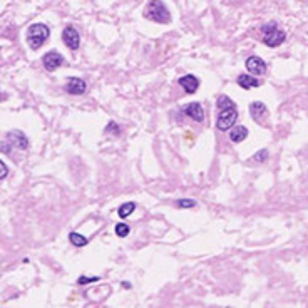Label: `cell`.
Wrapping results in <instances>:
<instances>
[{"mask_svg":"<svg viewBox=\"0 0 308 308\" xmlns=\"http://www.w3.org/2000/svg\"><path fill=\"white\" fill-rule=\"evenodd\" d=\"M183 112H185L186 116H190L191 119H195L196 122H203L205 121V109L200 103L188 104L186 107L183 109Z\"/></svg>","mask_w":308,"mask_h":308,"instance_id":"10","label":"cell"},{"mask_svg":"<svg viewBox=\"0 0 308 308\" xmlns=\"http://www.w3.org/2000/svg\"><path fill=\"white\" fill-rule=\"evenodd\" d=\"M238 119V109L236 105H231V107H226L223 111H219L218 121H216V127L219 131H228L229 127H234V122Z\"/></svg>","mask_w":308,"mask_h":308,"instance_id":"5","label":"cell"},{"mask_svg":"<svg viewBox=\"0 0 308 308\" xmlns=\"http://www.w3.org/2000/svg\"><path fill=\"white\" fill-rule=\"evenodd\" d=\"M246 69H248V72H251V74L263 76L266 72V62L258 56H251V57L246 59Z\"/></svg>","mask_w":308,"mask_h":308,"instance_id":"9","label":"cell"},{"mask_svg":"<svg viewBox=\"0 0 308 308\" xmlns=\"http://www.w3.org/2000/svg\"><path fill=\"white\" fill-rule=\"evenodd\" d=\"M238 86L243 87V89H253V87H258L260 86V81L256 79V77H253L250 74H241V76H238Z\"/></svg>","mask_w":308,"mask_h":308,"instance_id":"13","label":"cell"},{"mask_svg":"<svg viewBox=\"0 0 308 308\" xmlns=\"http://www.w3.org/2000/svg\"><path fill=\"white\" fill-rule=\"evenodd\" d=\"M136 209V205L134 203H124V205H121V208H119V216H121V218L124 219V218H127V216H129L132 211Z\"/></svg>","mask_w":308,"mask_h":308,"instance_id":"16","label":"cell"},{"mask_svg":"<svg viewBox=\"0 0 308 308\" xmlns=\"http://www.w3.org/2000/svg\"><path fill=\"white\" fill-rule=\"evenodd\" d=\"M216 105H218L219 111H223V109L231 107V105H234V103L228 98V96H219V98H218V103H216Z\"/></svg>","mask_w":308,"mask_h":308,"instance_id":"17","label":"cell"},{"mask_svg":"<svg viewBox=\"0 0 308 308\" xmlns=\"http://www.w3.org/2000/svg\"><path fill=\"white\" fill-rule=\"evenodd\" d=\"M129 231H131V229H129V226H127L126 223H117L116 224V234H117V236L126 238L127 234H129Z\"/></svg>","mask_w":308,"mask_h":308,"instance_id":"18","label":"cell"},{"mask_svg":"<svg viewBox=\"0 0 308 308\" xmlns=\"http://www.w3.org/2000/svg\"><path fill=\"white\" fill-rule=\"evenodd\" d=\"M62 40L71 50H77L81 45V35H79V32H77L76 27H72V25H67L66 29H64Z\"/></svg>","mask_w":308,"mask_h":308,"instance_id":"7","label":"cell"},{"mask_svg":"<svg viewBox=\"0 0 308 308\" xmlns=\"http://www.w3.org/2000/svg\"><path fill=\"white\" fill-rule=\"evenodd\" d=\"M250 114H251V119L256 122H263V119L268 116V109L263 103L260 101H255V103L250 104Z\"/></svg>","mask_w":308,"mask_h":308,"instance_id":"11","label":"cell"},{"mask_svg":"<svg viewBox=\"0 0 308 308\" xmlns=\"http://www.w3.org/2000/svg\"><path fill=\"white\" fill-rule=\"evenodd\" d=\"M144 15L148 17L149 20L159 22V24H169L171 22V13H169L168 7L164 5L163 2H149L146 5Z\"/></svg>","mask_w":308,"mask_h":308,"instance_id":"4","label":"cell"},{"mask_svg":"<svg viewBox=\"0 0 308 308\" xmlns=\"http://www.w3.org/2000/svg\"><path fill=\"white\" fill-rule=\"evenodd\" d=\"M49 34L50 29L45 24H32L27 29V44L30 45V49L37 50L49 39Z\"/></svg>","mask_w":308,"mask_h":308,"instance_id":"2","label":"cell"},{"mask_svg":"<svg viewBox=\"0 0 308 308\" xmlns=\"http://www.w3.org/2000/svg\"><path fill=\"white\" fill-rule=\"evenodd\" d=\"M0 168H2V179H5L7 178V166H5V163H0Z\"/></svg>","mask_w":308,"mask_h":308,"instance_id":"23","label":"cell"},{"mask_svg":"<svg viewBox=\"0 0 308 308\" xmlns=\"http://www.w3.org/2000/svg\"><path fill=\"white\" fill-rule=\"evenodd\" d=\"M64 89H66V93L72 94V96H82L87 91V84H86V81L81 79V77H69Z\"/></svg>","mask_w":308,"mask_h":308,"instance_id":"8","label":"cell"},{"mask_svg":"<svg viewBox=\"0 0 308 308\" xmlns=\"http://www.w3.org/2000/svg\"><path fill=\"white\" fill-rule=\"evenodd\" d=\"M248 137V129L245 126H234L233 129H229V139L233 142H241Z\"/></svg>","mask_w":308,"mask_h":308,"instance_id":"14","label":"cell"},{"mask_svg":"<svg viewBox=\"0 0 308 308\" xmlns=\"http://www.w3.org/2000/svg\"><path fill=\"white\" fill-rule=\"evenodd\" d=\"M285 39H287V34L275 22H270V24L263 25V29H261V40L268 47H278L280 44L285 42Z\"/></svg>","mask_w":308,"mask_h":308,"instance_id":"3","label":"cell"},{"mask_svg":"<svg viewBox=\"0 0 308 308\" xmlns=\"http://www.w3.org/2000/svg\"><path fill=\"white\" fill-rule=\"evenodd\" d=\"M98 277H91V278H86V277H81L79 280H77V283L79 285H84V283H89V282H98Z\"/></svg>","mask_w":308,"mask_h":308,"instance_id":"22","label":"cell"},{"mask_svg":"<svg viewBox=\"0 0 308 308\" xmlns=\"http://www.w3.org/2000/svg\"><path fill=\"white\" fill-rule=\"evenodd\" d=\"M27 148H29V139H27V136L19 129L8 131L5 134V139L2 142V153H5V154L17 153V151L22 153V151H25Z\"/></svg>","mask_w":308,"mask_h":308,"instance_id":"1","label":"cell"},{"mask_svg":"<svg viewBox=\"0 0 308 308\" xmlns=\"http://www.w3.org/2000/svg\"><path fill=\"white\" fill-rule=\"evenodd\" d=\"M265 159H268V151L266 149H261L253 156V161H256V163H263Z\"/></svg>","mask_w":308,"mask_h":308,"instance_id":"19","label":"cell"},{"mask_svg":"<svg viewBox=\"0 0 308 308\" xmlns=\"http://www.w3.org/2000/svg\"><path fill=\"white\" fill-rule=\"evenodd\" d=\"M105 132H114V134H119V132H121V129H119V126L114 121H111L107 124V126H105Z\"/></svg>","mask_w":308,"mask_h":308,"instance_id":"21","label":"cell"},{"mask_svg":"<svg viewBox=\"0 0 308 308\" xmlns=\"http://www.w3.org/2000/svg\"><path fill=\"white\" fill-rule=\"evenodd\" d=\"M178 82L188 94H195L198 91V87H200V81H198V77L193 74H186V76L179 77Z\"/></svg>","mask_w":308,"mask_h":308,"instance_id":"12","label":"cell"},{"mask_svg":"<svg viewBox=\"0 0 308 308\" xmlns=\"http://www.w3.org/2000/svg\"><path fill=\"white\" fill-rule=\"evenodd\" d=\"M42 64H44L45 71L54 72V71H57V69L64 64V56H62L61 52H57V50H49L47 54H44Z\"/></svg>","mask_w":308,"mask_h":308,"instance_id":"6","label":"cell"},{"mask_svg":"<svg viewBox=\"0 0 308 308\" xmlns=\"http://www.w3.org/2000/svg\"><path fill=\"white\" fill-rule=\"evenodd\" d=\"M69 241L77 248H82V246L87 245V238L82 236V234H79V233H76V231H72L71 234H69Z\"/></svg>","mask_w":308,"mask_h":308,"instance_id":"15","label":"cell"},{"mask_svg":"<svg viewBox=\"0 0 308 308\" xmlns=\"http://www.w3.org/2000/svg\"><path fill=\"white\" fill-rule=\"evenodd\" d=\"M176 205H178V208H193V206H196V201L195 200H179Z\"/></svg>","mask_w":308,"mask_h":308,"instance_id":"20","label":"cell"}]
</instances>
